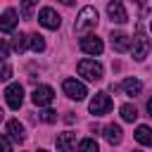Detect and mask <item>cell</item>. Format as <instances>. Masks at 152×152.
Masks as SVG:
<instances>
[{"label":"cell","instance_id":"19","mask_svg":"<svg viewBox=\"0 0 152 152\" xmlns=\"http://www.w3.org/2000/svg\"><path fill=\"white\" fill-rule=\"evenodd\" d=\"M119 112H121V119H124V121H131V124H133V121L138 119V109H135L133 104H121Z\"/></svg>","mask_w":152,"mask_h":152},{"label":"cell","instance_id":"4","mask_svg":"<svg viewBox=\"0 0 152 152\" xmlns=\"http://www.w3.org/2000/svg\"><path fill=\"white\" fill-rule=\"evenodd\" d=\"M62 90H64V95H66V97H71V100H83V97L88 95L86 86H83L81 81H76V78H64Z\"/></svg>","mask_w":152,"mask_h":152},{"label":"cell","instance_id":"29","mask_svg":"<svg viewBox=\"0 0 152 152\" xmlns=\"http://www.w3.org/2000/svg\"><path fill=\"white\" fill-rule=\"evenodd\" d=\"M147 112H150V116H152V97H150V102H147Z\"/></svg>","mask_w":152,"mask_h":152},{"label":"cell","instance_id":"28","mask_svg":"<svg viewBox=\"0 0 152 152\" xmlns=\"http://www.w3.org/2000/svg\"><path fill=\"white\" fill-rule=\"evenodd\" d=\"M59 2H62V5H74L76 0H59Z\"/></svg>","mask_w":152,"mask_h":152},{"label":"cell","instance_id":"11","mask_svg":"<svg viewBox=\"0 0 152 152\" xmlns=\"http://www.w3.org/2000/svg\"><path fill=\"white\" fill-rule=\"evenodd\" d=\"M17 21H19V14H17L14 10H5V12H2V17H0V31H5V33L14 31Z\"/></svg>","mask_w":152,"mask_h":152},{"label":"cell","instance_id":"6","mask_svg":"<svg viewBox=\"0 0 152 152\" xmlns=\"http://www.w3.org/2000/svg\"><path fill=\"white\" fill-rule=\"evenodd\" d=\"M31 100L36 107H50L52 100H55V90L50 86H38L33 93H31Z\"/></svg>","mask_w":152,"mask_h":152},{"label":"cell","instance_id":"31","mask_svg":"<svg viewBox=\"0 0 152 152\" xmlns=\"http://www.w3.org/2000/svg\"><path fill=\"white\" fill-rule=\"evenodd\" d=\"M150 26H152V21H150Z\"/></svg>","mask_w":152,"mask_h":152},{"label":"cell","instance_id":"25","mask_svg":"<svg viewBox=\"0 0 152 152\" xmlns=\"http://www.w3.org/2000/svg\"><path fill=\"white\" fill-rule=\"evenodd\" d=\"M7 57H10V45H7V40L0 38V62H5Z\"/></svg>","mask_w":152,"mask_h":152},{"label":"cell","instance_id":"30","mask_svg":"<svg viewBox=\"0 0 152 152\" xmlns=\"http://www.w3.org/2000/svg\"><path fill=\"white\" fill-rule=\"evenodd\" d=\"M0 119H2V109H0Z\"/></svg>","mask_w":152,"mask_h":152},{"label":"cell","instance_id":"5","mask_svg":"<svg viewBox=\"0 0 152 152\" xmlns=\"http://www.w3.org/2000/svg\"><path fill=\"white\" fill-rule=\"evenodd\" d=\"M90 114H95V116H102V114H107L109 109H112V97L107 95V93H95V97L90 100Z\"/></svg>","mask_w":152,"mask_h":152},{"label":"cell","instance_id":"12","mask_svg":"<svg viewBox=\"0 0 152 152\" xmlns=\"http://www.w3.org/2000/svg\"><path fill=\"white\" fill-rule=\"evenodd\" d=\"M112 48H114L116 52H128V50H131V38H128L126 33L116 31V33H112Z\"/></svg>","mask_w":152,"mask_h":152},{"label":"cell","instance_id":"10","mask_svg":"<svg viewBox=\"0 0 152 152\" xmlns=\"http://www.w3.org/2000/svg\"><path fill=\"white\" fill-rule=\"evenodd\" d=\"M107 14H109V19L116 21V24H126V21H128V14H126V7H124L121 0H112V2L107 5Z\"/></svg>","mask_w":152,"mask_h":152},{"label":"cell","instance_id":"9","mask_svg":"<svg viewBox=\"0 0 152 152\" xmlns=\"http://www.w3.org/2000/svg\"><path fill=\"white\" fill-rule=\"evenodd\" d=\"M38 21H40V26H45V28H59V24H62V17L52 10V7H43L40 12H38Z\"/></svg>","mask_w":152,"mask_h":152},{"label":"cell","instance_id":"26","mask_svg":"<svg viewBox=\"0 0 152 152\" xmlns=\"http://www.w3.org/2000/svg\"><path fill=\"white\" fill-rule=\"evenodd\" d=\"M10 150H12L10 138H7V135H0V152H10Z\"/></svg>","mask_w":152,"mask_h":152},{"label":"cell","instance_id":"18","mask_svg":"<svg viewBox=\"0 0 152 152\" xmlns=\"http://www.w3.org/2000/svg\"><path fill=\"white\" fill-rule=\"evenodd\" d=\"M28 45H31L33 52H43V50H45V40H43L40 33H31V36H28Z\"/></svg>","mask_w":152,"mask_h":152},{"label":"cell","instance_id":"3","mask_svg":"<svg viewBox=\"0 0 152 152\" xmlns=\"http://www.w3.org/2000/svg\"><path fill=\"white\" fill-rule=\"evenodd\" d=\"M131 52H133V59H135V62H142V59L147 57V52H150V40L145 38L142 26H138L135 38L131 40Z\"/></svg>","mask_w":152,"mask_h":152},{"label":"cell","instance_id":"17","mask_svg":"<svg viewBox=\"0 0 152 152\" xmlns=\"http://www.w3.org/2000/svg\"><path fill=\"white\" fill-rule=\"evenodd\" d=\"M121 88H124V93H126V95H138V93L142 90V83H140L138 78H124Z\"/></svg>","mask_w":152,"mask_h":152},{"label":"cell","instance_id":"1","mask_svg":"<svg viewBox=\"0 0 152 152\" xmlns=\"http://www.w3.org/2000/svg\"><path fill=\"white\" fill-rule=\"evenodd\" d=\"M95 26H97V10H95V7H83V10L78 12V17H76L74 31L81 33V36H86V33H90Z\"/></svg>","mask_w":152,"mask_h":152},{"label":"cell","instance_id":"14","mask_svg":"<svg viewBox=\"0 0 152 152\" xmlns=\"http://www.w3.org/2000/svg\"><path fill=\"white\" fill-rule=\"evenodd\" d=\"M74 147H76V133L66 131V133L57 135V150H62V152H69V150H74Z\"/></svg>","mask_w":152,"mask_h":152},{"label":"cell","instance_id":"22","mask_svg":"<svg viewBox=\"0 0 152 152\" xmlns=\"http://www.w3.org/2000/svg\"><path fill=\"white\" fill-rule=\"evenodd\" d=\"M78 150H88V152H97V140H93V138H86V140H81V142H78Z\"/></svg>","mask_w":152,"mask_h":152},{"label":"cell","instance_id":"16","mask_svg":"<svg viewBox=\"0 0 152 152\" xmlns=\"http://www.w3.org/2000/svg\"><path fill=\"white\" fill-rule=\"evenodd\" d=\"M135 140H138L140 145L152 147V128H150V126H138V128H135Z\"/></svg>","mask_w":152,"mask_h":152},{"label":"cell","instance_id":"15","mask_svg":"<svg viewBox=\"0 0 152 152\" xmlns=\"http://www.w3.org/2000/svg\"><path fill=\"white\" fill-rule=\"evenodd\" d=\"M104 138H107L109 145H119L121 142V126H116V124L104 126Z\"/></svg>","mask_w":152,"mask_h":152},{"label":"cell","instance_id":"20","mask_svg":"<svg viewBox=\"0 0 152 152\" xmlns=\"http://www.w3.org/2000/svg\"><path fill=\"white\" fill-rule=\"evenodd\" d=\"M36 5H38V0H21V17H24L26 21L33 17V10H36Z\"/></svg>","mask_w":152,"mask_h":152},{"label":"cell","instance_id":"21","mask_svg":"<svg viewBox=\"0 0 152 152\" xmlns=\"http://www.w3.org/2000/svg\"><path fill=\"white\" fill-rule=\"evenodd\" d=\"M12 48H14L17 52H24V50L28 48V36H24V33H17V36H14V40H12Z\"/></svg>","mask_w":152,"mask_h":152},{"label":"cell","instance_id":"8","mask_svg":"<svg viewBox=\"0 0 152 152\" xmlns=\"http://www.w3.org/2000/svg\"><path fill=\"white\" fill-rule=\"evenodd\" d=\"M5 100H7V107L10 109H19L21 102H24V88L19 83H10L7 90H5Z\"/></svg>","mask_w":152,"mask_h":152},{"label":"cell","instance_id":"27","mask_svg":"<svg viewBox=\"0 0 152 152\" xmlns=\"http://www.w3.org/2000/svg\"><path fill=\"white\" fill-rule=\"evenodd\" d=\"M133 2H135V5H138L142 12H147V7H145V0H133Z\"/></svg>","mask_w":152,"mask_h":152},{"label":"cell","instance_id":"7","mask_svg":"<svg viewBox=\"0 0 152 152\" xmlns=\"http://www.w3.org/2000/svg\"><path fill=\"white\" fill-rule=\"evenodd\" d=\"M81 50H83L86 55H102L104 43H102V38H97V36H93V33H86V36L81 38Z\"/></svg>","mask_w":152,"mask_h":152},{"label":"cell","instance_id":"23","mask_svg":"<svg viewBox=\"0 0 152 152\" xmlns=\"http://www.w3.org/2000/svg\"><path fill=\"white\" fill-rule=\"evenodd\" d=\"M40 121H43V124H55V121H57V112L43 109V112H40Z\"/></svg>","mask_w":152,"mask_h":152},{"label":"cell","instance_id":"24","mask_svg":"<svg viewBox=\"0 0 152 152\" xmlns=\"http://www.w3.org/2000/svg\"><path fill=\"white\" fill-rule=\"evenodd\" d=\"M10 76H12V66L10 64H0V83L10 81Z\"/></svg>","mask_w":152,"mask_h":152},{"label":"cell","instance_id":"2","mask_svg":"<svg viewBox=\"0 0 152 152\" xmlns=\"http://www.w3.org/2000/svg\"><path fill=\"white\" fill-rule=\"evenodd\" d=\"M76 69H78V76H83L86 81H100L104 74V69L97 59H81Z\"/></svg>","mask_w":152,"mask_h":152},{"label":"cell","instance_id":"13","mask_svg":"<svg viewBox=\"0 0 152 152\" xmlns=\"http://www.w3.org/2000/svg\"><path fill=\"white\" fill-rule=\"evenodd\" d=\"M7 135H10L14 142H19V145H21V142H24V138H26V135H24V126H21L17 119L7 121Z\"/></svg>","mask_w":152,"mask_h":152}]
</instances>
